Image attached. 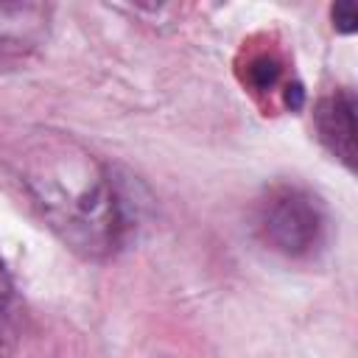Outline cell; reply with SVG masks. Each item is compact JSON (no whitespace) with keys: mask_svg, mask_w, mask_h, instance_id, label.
Returning <instances> with one entry per match:
<instances>
[{"mask_svg":"<svg viewBox=\"0 0 358 358\" xmlns=\"http://www.w3.org/2000/svg\"><path fill=\"white\" fill-rule=\"evenodd\" d=\"M22 185L45 224L87 260L117 255L148 210V193L134 176L78 145L36 151L22 171Z\"/></svg>","mask_w":358,"mask_h":358,"instance_id":"6da1fadb","label":"cell"},{"mask_svg":"<svg viewBox=\"0 0 358 358\" xmlns=\"http://www.w3.org/2000/svg\"><path fill=\"white\" fill-rule=\"evenodd\" d=\"M257 232L274 252L308 257L324 243L327 210L308 187L277 185L257 204Z\"/></svg>","mask_w":358,"mask_h":358,"instance_id":"7a4b0ae2","label":"cell"},{"mask_svg":"<svg viewBox=\"0 0 358 358\" xmlns=\"http://www.w3.org/2000/svg\"><path fill=\"white\" fill-rule=\"evenodd\" d=\"M50 11L45 3H0V62L34 53L48 39Z\"/></svg>","mask_w":358,"mask_h":358,"instance_id":"3957f363","label":"cell"},{"mask_svg":"<svg viewBox=\"0 0 358 358\" xmlns=\"http://www.w3.org/2000/svg\"><path fill=\"white\" fill-rule=\"evenodd\" d=\"M313 123L322 145L352 171L355 168V92L344 87L324 95L313 109Z\"/></svg>","mask_w":358,"mask_h":358,"instance_id":"277c9868","label":"cell"},{"mask_svg":"<svg viewBox=\"0 0 358 358\" xmlns=\"http://www.w3.org/2000/svg\"><path fill=\"white\" fill-rule=\"evenodd\" d=\"M249 76H252L255 87L268 90V87H274L277 78H280V64H277V59H271V56H260V59L252 62Z\"/></svg>","mask_w":358,"mask_h":358,"instance_id":"5b68a950","label":"cell"},{"mask_svg":"<svg viewBox=\"0 0 358 358\" xmlns=\"http://www.w3.org/2000/svg\"><path fill=\"white\" fill-rule=\"evenodd\" d=\"M330 17H333V28H336L338 34H352L355 25H358L355 3H350V0H338V3L330 8Z\"/></svg>","mask_w":358,"mask_h":358,"instance_id":"8992f818","label":"cell"},{"mask_svg":"<svg viewBox=\"0 0 358 358\" xmlns=\"http://www.w3.org/2000/svg\"><path fill=\"white\" fill-rule=\"evenodd\" d=\"M8 299H11V277H8V271L0 260V310H6Z\"/></svg>","mask_w":358,"mask_h":358,"instance_id":"52a82bcc","label":"cell"}]
</instances>
